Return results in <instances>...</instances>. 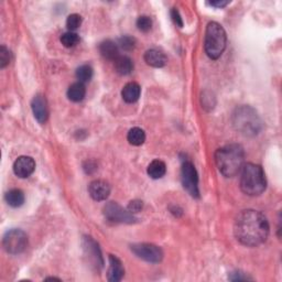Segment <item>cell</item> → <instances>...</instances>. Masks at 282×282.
Wrapping results in <instances>:
<instances>
[{
  "label": "cell",
  "mask_w": 282,
  "mask_h": 282,
  "mask_svg": "<svg viewBox=\"0 0 282 282\" xmlns=\"http://www.w3.org/2000/svg\"><path fill=\"white\" fill-rule=\"evenodd\" d=\"M140 93H141V88L139 84L135 82H130L124 86L123 91H121V96H123V99L126 103L132 104L136 103L138 99H139Z\"/></svg>",
  "instance_id": "obj_15"
},
{
  "label": "cell",
  "mask_w": 282,
  "mask_h": 282,
  "mask_svg": "<svg viewBox=\"0 0 282 282\" xmlns=\"http://www.w3.org/2000/svg\"><path fill=\"white\" fill-rule=\"evenodd\" d=\"M181 180L184 189L190 193L193 197L200 196L198 191V176L194 165L190 161H184L181 169Z\"/></svg>",
  "instance_id": "obj_7"
},
{
  "label": "cell",
  "mask_w": 282,
  "mask_h": 282,
  "mask_svg": "<svg viewBox=\"0 0 282 282\" xmlns=\"http://www.w3.org/2000/svg\"><path fill=\"white\" fill-rule=\"evenodd\" d=\"M118 47L125 50V51H131L136 47V39L129 36L121 37L118 40Z\"/></svg>",
  "instance_id": "obj_25"
},
{
  "label": "cell",
  "mask_w": 282,
  "mask_h": 282,
  "mask_svg": "<svg viewBox=\"0 0 282 282\" xmlns=\"http://www.w3.org/2000/svg\"><path fill=\"white\" fill-rule=\"evenodd\" d=\"M143 207V202L140 200H134L129 203L128 207L127 209L131 213V214H136V213H139L141 212V209Z\"/></svg>",
  "instance_id": "obj_29"
},
{
  "label": "cell",
  "mask_w": 282,
  "mask_h": 282,
  "mask_svg": "<svg viewBox=\"0 0 282 282\" xmlns=\"http://www.w3.org/2000/svg\"><path fill=\"white\" fill-rule=\"evenodd\" d=\"M125 274V269L123 263L114 255H109V268L107 272V279L112 282H118L123 279Z\"/></svg>",
  "instance_id": "obj_14"
},
{
  "label": "cell",
  "mask_w": 282,
  "mask_h": 282,
  "mask_svg": "<svg viewBox=\"0 0 282 282\" xmlns=\"http://www.w3.org/2000/svg\"><path fill=\"white\" fill-rule=\"evenodd\" d=\"M104 215L110 222L132 224L137 222V218L128 209L121 207L118 203L109 202L104 207Z\"/></svg>",
  "instance_id": "obj_8"
},
{
  "label": "cell",
  "mask_w": 282,
  "mask_h": 282,
  "mask_svg": "<svg viewBox=\"0 0 282 282\" xmlns=\"http://www.w3.org/2000/svg\"><path fill=\"white\" fill-rule=\"evenodd\" d=\"M86 95V88L84 83L76 82L74 84H72L68 90V97L70 101L79 103L84 99Z\"/></svg>",
  "instance_id": "obj_19"
},
{
  "label": "cell",
  "mask_w": 282,
  "mask_h": 282,
  "mask_svg": "<svg viewBox=\"0 0 282 282\" xmlns=\"http://www.w3.org/2000/svg\"><path fill=\"white\" fill-rule=\"evenodd\" d=\"M171 18H172V21L174 22V25L179 28L183 27V20H182L180 13L175 8H173L171 10Z\"/></svg>",
  "instance_id": "obj_30"
},
{
  "label": "cell",
  "mask_w": 282,
  "mask_h": 282,
  "mask_svg": "<svg viewBox=\"0 0 282 282\" xmlns=\"http://www.w3.org/2000/svg\"><path fill=\"white\" fill-rule=\"evenodd\" d=\"M83 248H84L85 255L88 257V261L92 262V266L95 267L97 270L102 269L104 259L97 242L92 237H84L83 238Z\"/></svg>",
  "instance_id": "obj_10"
},
{
  "label": "cell",
  "mask_w": 282,
  "mask_h": 282,
  "mask_svg": "<svg viewBox=\"0 0 282 282\" xmlns=\"http://www.w3.org/2000/svg\"><path fill=\"white\" fill-rule=\"evenodd\" d=\"M79 41H80L79 36L73 31L65 32L64 35H62V37H61V42H62L65 48H73L79 43Z\"/></svg>",
  "instance_id": "obj_24"
},
{
  "label": "cell",
  "mask_w": 282,
  "mask_h": 282,
  "mask_svg": "<svg viewBox=\"0 0 282 282\" xmlns=\"http://www.w3.org/2000/svg\"><path fill=\"white\" fill-rule=\"evenodd\" d=\"M213 7H216V8H223L225 6H227L229 4V2H222V0H218V2H209L208 3Z\"/></svg>",
  "instance_id": "obj_33"
},
{
  "label": "cell",
  "mask_w": 282,
  "mask_h": 282,
  "mask_svg": "<svg viewBox=\"0 0 282 282\" xmlns=\"http://www.w3.org/2000/svg\"><path fill=\"white\" fill-rule=\"evenodd\" d=\"M131 250L137 257H139L140 259H143V260L148 262L158 263L163 258V251L161 248L153 244L142 242V244L131 245Z\"/></svg>",
  "instance_id": "obj_9"
},
{
  "label": "cell",
  "mask_w": 282,
  "mask_h": 282,
  "mask_svg": "<svg viewBox=\"0 0 282 282\" xmlns=\"http://www.w3.org/2000/svg\"><path fill=\"white\" fill-rule=\"evenodd\" d=\"M31 108L33 115H35L36 119L40 124L47 123L49 118V109H48V103L47 99L42 95H37L32 99Z\"/></svg>",
  "instance_id": "obj_13"
},
{
  "label": "cell",
  "mask_w": 282,
  "mask_h": 282,
  "mask_svg": "<svg viewBox=\"0 0 282 282\" xmlns=\"http://www.w3.org/2000/svg\"><path fill=\"white\" fill-rule=\"evenodd\" d=\"M5 200L11 207H20L25 203V194L19 189H13L6 193Z\"/></svg>",
  "instance_id": "obj_21"
},
{
  "label": "cell",
  "mask_w": 282,
  "mask_h": 282,
  "mask_svg": "<svg viewBox=\"0 0 282 282\" xmlns=\"http://www.w3.org/2000/svg\"><path fill=\"white\" fill-rule=\"evenodd\" d=\"M36 170V162L31 157L22 156L16 160L14 163V172L21 179L30 176Z\"/></svg>",
  "instance_id": "obj_11"
},
{
  "label": "cell",
  "mask_w": 282,
  "mask_h": 282,
  "mask_svg": "<svg viewBox=\"0 0 282 282\" xmlns=\"http://www.w3.org/2000/svg\"><path fill=\"white\" fill-rule=\"evenodd\" d=\"M46 280H59V281H60V279H57V278H48V279H46Z\"/></svg>",
  "instance_id": "obj_34"
},
{
  "label": "cell",
  "mask_w": 282,
  "mask_h": 282,
  "mask_svg": "<svg viewBox=\"0 0 282 282\" xmlns=\"http://www.w3.org/2000/svg\"><path fill=\"white\" fill-rule=\"evenodd\" d=\"M267 217L255 209H245L236 217L234 234L240 244L247 247H257L263 244L269 236Z\"/></svg>",
  "instance_id": "obj_1"
},
{
  "label": "cell",
  "mask_w": 282,
  "mask_h": 282,
  "mask_svg": "<svg viewBox=\"0 0 282 282\" xmlns=\"http://www.w3.org/2000/svg\"><path fill=\"white\" fill-rule=\"evenodd\" d=\"M148 175L153 180L161 179L167 172V165L161 160H153L148 167Z\"/></svg>",
  "instance_id": "obj_20"
},
{
  "label": "cell",
  "mask_w": 282,
  "mask_h": 282,
  "mask_svg": "<svg viewBox=\"0 0 282 282\" xmlns=\"http://www.w3.org/2000/svg\"><path fill=\"white\" fill-rule=\"evenodd\" d=\"M99 52L105 59L115 61L119 57V47L112 40H105L99 44Z\"/></svg>",
  "instance_id": "obj_17"
},
{
  "label": "cell",
  "mask_w": 282,
  "mask_h": 282,
  "mask_svg": "<svg viewBox=\"0 0 282 282\" xmlns=\"http://www.w3.org/2000/svg\"><path fill=\"white\" fill-rule=\"evenodd\" d=\"M115 70L120 75H128L134 70V63L132 60L126 55H119L115 61Z\"/></svg>",
  "instance_id": "obj_18"
},
{
  "label": "cell",
  "mask_w": 282,
  "mask_h": 282,
  "mask_svg": "<svg viewBox=\"0 0 282 282\" xmlns=\"http://www.w3.org/2000/svg\"><path fill=\"white\" fill-rule=\"evenodd\" d=\"M233 125L245 136H256L262 128L261 119L257 112L249 106L238 107L233 114Z\"/></svg>",
  "instance_id": "obj_4"
},
{
  "label": "cell",
  "mask_w": 282,
  "mask_h": 282,
  "mask_svg": "<svg viewBox=\"0 0 282 282\" xmlns=\"http://www.w3.org/2000/svg\"><path fill=\"white\" fill-rule=\"evenodd\" d=\"M227 42L224 28L217 22H209L205 32V52L212 60H217L223 54Z\"/></svg>",
  "instance_id": "obj_5"
},
{
  "label": "cell",
  "mask_w": 282,
  "mask_h": 282,
  "mask_svg": "<svg viewBox=\"0 0 282 282\" xmlns=\"http://www.w3.org/2000/svg\"><path fill=\"white\" fill-rule=\"evenodd\" d=\"M88 193L95 201H105L110 194V185L104 180H95L88 186Z\"/></svg>",
  "instance_id": "obj_12"
},
{
  "label": "cell",
  "mask_w": 282,
  "mask_h": 282,
  "mask_svg": "<svg viewBox=\"0 0 282 282\" xmlns=\"http://www.w3.org/2000/svg\"><path fill=\"white\" fill-rule=\"evenodd\" d=\"M82 25V17L77 14L70 15L66 19V27L70 31H74L79 29Z\"/></svg>",
  "instance_id": "obj_26"
},
{
  "label": "cell",
  "mask_w": 282,
  "mask_h": 282,
  "mask_svg": "<svg viewBox=\"0 0 282 282\" xmlns=\"http://www.w3.org/2000/svg\"><path fill=\"white\" fill-rule=\"evenodd\" d=\"M244 149L237 143L220 148L215 153V162L219 172L226 178H233L238 173L244 165Z\"/></svg>",
  "instance_id": "obj_2"
},
{
  "label": "cell",
  "mask_w": 282,
  "mask_h": 282,
  "mask_svg": "<svg viewBox=\"0 0 282 282\" xmlns=\"http://www.w3.org/2000/svg\"><path fill=\"white\" fill-rule=\"evenodd\" d=\"M5 250L11 255H18L24 252L28 246V236L20 229H10L3 238Z\"/></svg>",
  "instance_id": "obj_6"
},
{
  "label": "cell",
  "mask_w": 282,
  "mask_h": 282,
  "mask_svg": "<svg viewBox=\"0 0 282 282\" xmlns=\"http://www.w3.org/2000/svg\"><path fill=\"white\" fill-rule=\"evenodd\" d=\"M145 61L152 68H162L167 63V57L159 50L151 49L145 53Z\"/></svg>",
  "instance_id": "obj_16"
},
{
  "label": "cell",
  "mask_w": 282,
  "mask_h": 282,
  "mask_svg": "<svg viewBox=\"0 0 282 282\" xmlns=\"http://www.w3.org/2000/svg\"><path fill=\"white\" fill-rule=\"evenodd\" d=\"M137 27L142 32L150 31L152 28V20L148 16H141L137 20Z\"/></svg>",
  "instance_id": "obj_27"
},
{
  "label": "cell",
  "mask_w": 282,
  "mask_h": 282,
  "mask_svg": "<svg viewBox=\"0 0 282 282\" xmlns=\"http://www.w3.org/2000/svg\"><path fill=\"white\" fill-rule=\"evenodd\" d=\"M76 77L81 83L90 82L93 77V69L87 64L80 66V68L76 70Z\"/></svg>",
  "instance_id": "obj_23"
},
{
  "label": "cell",
  "mask_w": 282,
  "mask_h": 282,
  "mask_svg": "<svg viewBox=\"0 0 282 282\" xmlns=\"http://www.w3.org/2000/svg\"><path fill=\"white\" fill-rule=\"evenodd\" d=\"M127 139H128L129 143L132 146H141L146 140V134L141 128H131L127 135Z\"/></svg>",
  "instance_id": "obj_22"
},
{
  "label": "cell",
  "mask_w": 282,
  "mask_h": 282,
  "mask_svg": "<svg viewBox=\"0 0 282 282\" xmlns=\"http://www.w3.org/2000/svg\"><path fill=\"white\" fill-rule=\"evenodd\" d=\"M266 175L260 165L255 163L244 164L240 174V189L249 196H258L266 190Z\"/></svg>",
  "instance_id": "obj_3"
},
{
  "label": "cell",
  "mask_w": 282,
  "mask_h": 282,
  "mask_svg": "<svg viewBox=\"0 0 282 282\" xmlns=\"http://www.w3.org/2000/svg\"><path fill=\"white\" fill-rule=\"evenodd\" d=\"M83 168H84V171H85L86 173L92 174V173H94L97 170V164H96L95 161H92V160H90V161H86L84 163V165H83Z\"/></svg>",
  "instance_id": "obj_31"
},
{
  "label": "cell",
  "mask_w": 282,
  "mask_h": 282,
  "mask_svg": "<svg viewBox=\"0 0 282 282\" xmlns=\"http://www.w3.org/2000/svg\"><path fill=\"white\" fill-rule=\"evenodd\" d=\"M10 62V52L6 47L0 48V68L5 69Z\"/></svg>",
  "instance_id": "obj_28"
},
{
  "label": "cell",
  "mask_w": 282,
  "mask_h": 282,
  "mask_svg": "<svg viewBox=\"0 0 282 282\" xmlns=\"http://www.w3.org/2000/svg\"><path fill=\"white\" fill-rule=\"evenodd\" d=\"M230 280L233 281H241V280H250V278H248L247 275L241 272H233V275H230Z\"/></svg>",
  "instance_id": "obj_32"
}]
</instances>
